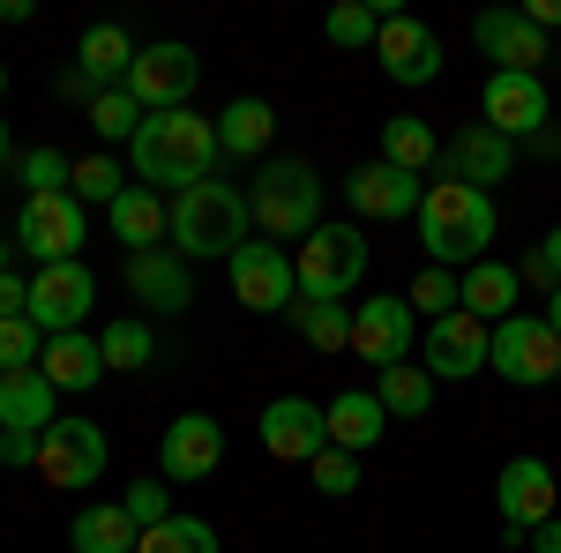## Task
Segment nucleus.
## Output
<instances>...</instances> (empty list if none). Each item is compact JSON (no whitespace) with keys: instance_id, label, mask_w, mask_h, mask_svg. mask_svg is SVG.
Instances as JSON below:
<instances>
[{"instance_id":"6e6552de","label":"nucleus","mask_w":561,"mask_h":553,"mask_svg":"<svg viewBox=\"0 0 561 553\" xmlns=\"http://www.w3.org/2000/svg\"><path fill=\"white\" fill-rule=\"evenodd\" d=\"M494 509H502V531H510V546H531V531L561 516V479L547 457H510L502 479H494Z\"/></svg>"},{"instance_id":"423d86ee","label":"nucleus","mask_w":561,"mask_h":553,"mask_svg":"<svg viewBox=\"0 0 561 553\" xmlns=\"http://www.w3.org/2000/svg\"><path fill=\"white\" fill-rule=\"evenodd\" d=\"M83 240H90V217L76 195H23V210H15V255L53 269V262H83Z\"/></svg>"},{"instance_id":"20e7f679","label":"nucleus","mask_w":561,"mask_h":553,"mask_svg":"<svg viewBox=\"0 0 561 553\" xmlns=\"http://www.w3.org/2000/svg\"><path fill=\"white\" fill-rule=\"evenodd\" d=\"M248 217L262 224V240H307L322 224V172L307 158H262L255 187H248Z\"/></svg>"},{"instance_id":"1a4fd4ad","label":"nucleus","mask_w":561,"mask_h":553,"mask_svg":"<svg viewBox=\"0 0 561 553\" xmlns=\"http://www.w3.org/2000/svg\"><path fill=\"white\" fill-rule=\"evenodd\" d=\"M486 367L502 375V382L517 389H547L561 375V337L547 314H510V322H494V352H486Z\"/></svg>"},{"instance_id":"2eb2a0df","label":"nucleus","mask_w":561,"mask_h":553,"mask_svg":"<svg viewBox=\"0 0 561 553\" xmlns=\"http://www.w3.org/2000/svg\"><path fill=\"white\" fill-rule=\"evenodd\" d=\"M90 307H98V277H90L83 262H53L31 277V322H38L45 337H68V330H83Z\"/></svg>"},{"instance_id":"6e6d98bb","label":"nucleus","mask_w":561,"mask_h":553,"mask_svg":"<svg viewBox=\"0 0 561 553\" xmlns=\"http://www.w3.org/2000/svg\"><path fill=\"white\" fill-rule=\"evenodd\" d=\"M554 382H561V375H554Z\"/></svg>"},{"instance_id":"393cba45","label":"nucleus","mask_w":561,"mask_h":553,"mask_svg":"<svg viewBox=\"0 0 561 553\" xmlns=\"http://www.w3.org/2000/svg\"><path fill=\"white\" fill-rule=\"evenodd\" d=\"M53 404H60V389L45 382L38 367H31V375H0V426H8V434H45V426L60 419Z\"/></svg>"},{"instance_id":"c9c22d12","label":"nucleus","mask_w":561,"mask_h":553,"mask_svg":"<svg viewBox=\"0 0 561 553\" xmlns=\"http://www.w3.org/2000/svg\"><path fill=\"white\" fill-rule=\"evenodd\" d=\"M412 314H427V322H442V314H457V307H465V277H457V269H420V277H412Z\"/></svg>"},{"instance_id":"79ce46f5","label":"nucleus","mask_w":561,"mask_h":553,"mask_svg":"<svg viewBox=\"0 0 561 553\" xmlns=\"http://www.w3.org/2000/svg\"><path fill=\"white\" fill-rule=\"evenodd\" d=\"M314 486H322V494H330V502H345V494H359V457H352V449H322V457H314Z\"/></svg>"},{"instance_id":"412c9836","label":"nucleus","mask_w":561,"mask_h":553,"mask_svg":"<svg viewBox=\"0 0 561 553\" xmlns=\"http://www.w3.org/2000/svg\"><path fill=\"white\" fill-rule=\"evenodd\" d=\"M345 203L359 217H420V203H427V180H412V172H397V165H382V158H375V165H359L345 180Z\"/></svg>"},{"instance_id":"9d476101","label":"nucleus","mask_w":561,"mask_h":553,"mask_svg":"<svg viewBox=\"0 0 561 553\" xmlns=\"http://www.w3.org/2000/svg\"><path fill=\"white\" fill-rule=\"evenodd\" d=\"M195 76H203V60H195V45H135V68H128V97L142 105V113H187V90H195Z\"/></svg>"},{"instance_id":"6ab92c4d","label":"nucleus","mask_w":561,"mask_h":553,"mask_svg":"<svg viewBox=\"0 0 561 553\" xmlns=\"http://www.w3.org/2000/svg\"><path fill=\"white\" fill-rule=\"evenodd\" d=\"M472 38L494 60V76H539L547 68V31H531L524 8H486L472 23Z\"/></svg>"},{"instance_id":"a211bd4d","label":"nucleus","mask_w":561,"mask_h":553,"mask_svg":"<svg viewBox=\"0 0 561 553\" xmlns=\"http://www.w3.org/2000/svg\"><path fill=\"white\" fill-rule=\"evenodd\" d=\"M322 449H330L322 404H307V396H270V404H262V457H277V464H314Z\"/></svg>"},{"instance_id":"4c0bfd02","label":"nucleus","mask_w":561,"mask_h":553,"mask_svg":"<svg viewBox=\"0 0 561 553\" xmlns=\"http://www.w3.org/2000/svg\"><path fill=\"white\" fill-rule=\"evenodd\" d=\"M142 120H150V113L135 105L128 90H98V97H90V128L105 135V142H135V128H142Z\"/></svg>"},{"instance_id":"de8ad7c7","label":"nucleus","mask_w":561,"mask_h":553,"mask_svg":"<svg viewBox=\"0 0 561 553\" xmlns=\"http://www.w3.org/2000/svg\"><path fill=\"white\" fill-rule=\"evenodd\" d=\"M524 23H531V31H561V0H531Z\"/></svg>"},{"instance_id":"ddd939ff","label":"nucleus","mask_w":561,"mask_h":553,"mask_svg":"<svg viewBox=\"0 0 561 553\" xmlns=\"http://www.w3.org/2000/svg\"><path fill=\"white\" fill-rule=\"evenodd\" d=\"M486 352H494V330L479 322V314H442V322H427V344H420V367H427L434 382H472V375H486Z\"/></svg>"},{"instance_id":"4468645a","label":"nucleus","mask_w":561,"mask_h":553,"mask_svg":"<svg viewBox=\"0 0 561 553\" xmlns=\"http://www.w3.org/2000/svg\"><path fill=\"white\" fill-rule=\"evenodd\" d=\"M510 172H517V142L494 135L486 120H465V128L442 142V180H457V187L494 195V180H510Z\"/></svg>"},{"instance_id":"b1692460","label":"nucleus","mask_w":561,"mask_h":553,"mask_svg":"<svg viewBox=\"0 0 561 553\" xmlns=\"http://www.w3.org/2000/svg\"><path fill=\"white\" fill-rule=\"evenodd\" d=\"M322 426H330V449H375L382 441V426H389V412H382V396L375 389H345V396H330L322 404Z\"/></svg>"},{"instance_id":"bb28decb","label":"nucleus","mask_w":561,"mask_h":553,"mask_svg":"<svg viewBox=\"0 0 561 553\" xmlns=\"http://www.w3.org/2000/svg\"><path fill=\"white\" fill-rule=\"evenodd\" d=\"M38 375H45L53 389H98V382H105V352H98V337H83V330H68V337H45Z\"/></svg>"},{"instance_id":"f8f14e48","label":"nucleus","mask_w":561,"mask_h":553,"mask_svg":"<svg viewBox=\"0 0 561 553\" xmlns=\"http://www.w3.org/2000/svg\"><path fill=\"white\" fill-rule=\"evenodd\" d=\"M412 344H420L412 299H352V359H367V367H404Z\"/></svg>"},{"instance_id":"09e8293b","label":"nucleus","mask_w":561,"mask_h":553,"mask_svg":"<svg viewBox=\"0 0 561 553\" xmlns=\"http://www.w3.org/2000/svg\"><path fill=\"white\" fill-rule=\"evenodd\" d=\"M531 553H561V516H547V523L531 531Z\"/></svg>"},{"instance_id":"ea45409f","label":"nucleus","mask_w":561,"mask_h":553,"mask_svg":"<svg viewBox=\"0 0 561 553\" xmlns=\"http://www.w3.org/2000/svg\"><path fill=\"white\" fill-rule=\"evenodd\" d=\"M322 38L330 45H375L382 38V15H375V8H367V0H345V8H330V23H322Z\"/></svg>"},{"instance_id":"72a5a7b5","label":"nucleus","mask_w":561,"mask_h":553,"mask_svg":"<svg viewBox=\"0 0 561 553\" xmlns=\"http://www.w3.org/2000/svg\"><path fill=\"white\" fill-rule=\"evenodd\" d=\"M382 412L389 419H427V404H434V375L420 367V359H404V367H382Z\"/></svg>"},{"instance_id":"5fc2aeb1","label":"nucleus","mask_w":561,"mask_h":553,"mask_svg":"<svg viewBox=\"0 0 561 553\" xmlns=\"http://www.w3.org/2000/svg\"><path fill=\"white\" fill-rule=\"evenodd\" d=\"M0 97H8V60H0Z\"/></svg>"},{"instance_id":"a19ab883","label":"nucleus","mask_w":561,"mask_h":553,"mask_svg":"<svg viewBox=\"0 0 561 553\" xmlns=\"http://www.w3.org/2000/svg\"><path fill=\"white\" fill-rule=\"evenodd\" d=\"M68 180H76V165H68V158H60V150H23V187H31V195H68Z\"/></svg>"},{"instance_id":"c85d7f7f","label":"nucleus","mask_w":561,"mask_h":553,"mask_svg":"<svg viewBox=\"0 0 561 553\" xmlns=\"http://www.w3.org/2000/svg\"><path fill=\"white\" fill-rule=\"evenodd\" d=\"M76 60H83V76L98 90H121V83H128V68H135V38L121 31V23H90L83 45H76Z\"/></svg>"},{"instance_id":"9b49d317","label":"nucleus","mask_w":561,"mask_h":553,"mask_svg":"<svg viewBox=\"0 0 561 553\" xmlns=\"http://www.w3.org/2000/svg\"><path fill=\"white\" fill-rule=\"evenodd\" d=\"M225 277H232V299L248 314H293V299H300V269H293L285 247H270V240H248L240 255L225 262Z\"/></svg>"},{"instance_id":"49530a36","label":"nucleus","mask_w":561,"mask_h":553,"mask_svg":"<svg viewBox=\"0 0 561 553\" xmlns=\"http://www.w3.org/2000/svg\"><path fill=\"white\" fill-rule=\"evenodd\" d=\"M517 277H524V285H531V292H554V269L539 262V247H531V255L517 262Z\"/></svg>"},{"instance_id":"58836bf2","label":"nucleus","mask_w":561,"mask_h":553,"mask_svg":"<svg viewBox=\"0 0 561 553\" xmlns=\"http://www.w3.org/2000/svg\"><path fill=\"white\" fill-rule=\"evenodd\" d=\"M45 359V330L23 314V322H0V375H31Z\"/></svg>"},{"instance_id":"a878e982","label":"nucleus","mask_w":561,"mask_h":553,"mask_svg":"<svg viewBox=\"0 0 561 553\" xmlns=\"http://www.w3.org/2000/svg\"><path fill=\"white\" fill-rule=\"evenodd\" d=\"M517 292H524L517 262H494V255H486V262H472V269H465V314H479L486 330L517 314Z\"/></svg>"},{"instance_id":"603ef678","label":"nucleus","mask_w":561,"mask_h":553,"mask_svg":"<svg viewBox=\"0 0 561 553\" xmlns=\"http://www.w3.org/2000/svg\"><path fill=\"white\" fill-rule=\"evenodd\" d=\"M547 322H554V337H561V285L547 292Z\"/></svg>"},{"instance_id":"7c9ffc66","label":"nucleus","mask_w":561,"mask_h":553,"mask_svg":"<svg viewBox=\"0 0 561 553\" xmlns=\"http://www.w3.org/2000/svg\"><path fill=\"white\" fill-rule=\"evenodd\" d=\"M270 128H277V113H270L262 97H232V105L217 113V150H232V158H262V150H270Z\"/></svg>"},{"instance_id":"f704fd0d","label":"nucleus","mask_w":561,"mask_h":553,"mask_svg":"<svg viewBox=\"0 0 561 553\" xmlns=\"http://www.w3.org/2000/svg\"><path fill=\"white\" fill-rule=\"evenodd\" d=\"M135 553H217V531L203 516H165V523H150L135 539Z\"/></svg>"},{"instance_id":"2f4dec72","label":"nucleus","mask_w":561,"mask_h":553,"mask_svg":"<svg viewBox=\"0 0 561 553\" xmlns=\"http://www.w3.org/2000/svg\"><path fill=\"white\" fill-rule=\"evenodd\" d=\"M98 352H105V375H113V367H121V375H142V367H158V330H150L142 314H121V322L98 330Z\"/></svg>"},{"instance_id":"39448f33","label":"nucleus","mask_w":561,"mask_h":553,"mask_svg":"<svg viewBox=\"0 0 561 553\" xmlns=\"http://www.w3.org/2000/svg\"><path fill=\"white\" fill-rule=\"evenodd\" d=\"M367 262H375V247H367V232L359 224H314L300 240V255H293V269H300V299H345L359 277H367Z\"/></svg>"},{"instance_id":"5701e85b","label":"nucleus","mask_w":561,"mask_h":553,"mask_svg":"<svg viewBox=\"0 0 561 553\" xmlns=\"http://www.w3.org/2000/svg\"><path fill=\"white\" fill-rule=\"evenodd\" d=\"M105 217H113V240H121L128 255H150V247L173 232V203H165L158 187H142V180H135V187H128V195H121Z\"/></svg>"},{"instance_id":"37998d69","label":"nucleus","mask_w":561,"mask_h":553,"mask_svg":"<svg viewBox=\"0 0 561 553\" xmlns=\"http://www.w3.org/2000/svg\"><path fill=\"white\" fill-rule=\"evenodd\" d=\"M121 509L135 516V531H150V523H165V516H173V494H165V479H135L128 494H121Z\"/></svg>"},{"instance_id":"dca6fc26","label":"nucleus","mask_w":561,"mask_h":553,"mask_svg":"<svg viewBox=\"0 0 561 553\" xmlns=\"http://www.w3.org/2000/svg\"><path fill=\"white\" fill-rule=\"evenodd\" d=\"M225 464V426L210 412H180L165 426V441H158V471H165V486H195V479H210Z\"/></svg>"},{"instance_id":"a18cd8bd","label":"nucleus","mask_w":561,"mask_h":553,"mask_svg":"<svg viewBox=\"0 0 561 553\" xmlns=\"http://www.w3.org/2000/svg\"><path fill=\"white\" fill-rule=\"evenodd\" d=\"M0 464H8V471H15V464L38 471V434H8V426H0Z\"/></svg>"},{"instance_id":"f03ea898","label":"nucleus","mask_w":561,"mask_h":553,"mask_svg":"<svg viewBox=\"0 0 561 553\" xmlns=\"http://www.w3.org/2000/svg\"><path fill=\"white\" fill-rule=\"evenodd\" d=\"M494 195H479V187H457V180H427V203H420V247H427L434 269H472L486 262V240H494Z\"/></svg>"},{"instance_id":"aec40b11","label":"nucleus","mask_w":561,"mask_h":553,"mask_svg":"<svg viewBox=\"0 0 561 553\" xmlns=\"http://www.w3.org/2000/svg\"><path fill=\"white\" fill-rule=\"evenodd\" d=\"M375 53H382V76H389V83H404V90H420V83L442 76V38H434L420 15H404V8L382 23Z\"/></svg>"},{"instance_id":"f3484780","label":"nucleus","mask_w":561,"mask_h":553,"mask_svg":"<svg viewBox=\"0 0 561 553\" xmlns=\"http://www.w3.org/2000/svg\"><path fill=\"white\" fill-rule=\"evenodd\" d=\"M479 105H486V128L510 135V142H531L539 128H554V97L539 76H486Z\"/></svg>"},{"instance_id":"f257e3e1","label":"nucleus","mask_w":561,"mask_h":553,"mask_svg":"<svg viewBox=\"0 0 561 553\" xmlns=\"http://www.w3.org/2000/svg\"><path fill=\"white\" fill-rule=\"evenodd\" d=\"M135 180L142 187H173V195H187V187H203V180H217V120H203V113H150L142 128H135Z\"/></svg>"},{"instance_id":"c756f323","label":"nucleus","mask_w":561,"mask_h":553,"mask_svg":"<svg viewBox=\"0 0 561 553\" xmlns=\"http://www.w3.org/2000/svg\"><path fill=\"white\" fill-rule=\"evenodd\" d=\"M382 165L412 172V180L442 165V142H434V128L420 120V113H389L382 120Z\"/></svg>"},{"instance_id":"e433bc0d","label":"nucleus","mask_w":561,"mask_h":553,"mask_svg":"<svg viewBox=\"0 0 561 553\" xmlns=\"http://www.w3.org/2000/svg\"><path fill=\"white\" fill-rule=\"evenodd\" d=\"M128 187H135V180L113 165V158H83V165H76V180H68V195H76L83 210H90V203H105V210H113Z\"/></svg>"},{"instance_id":"3c124183","label":"nucleus","mask_w":561,"mask_h":553,"mask_svg":"<svg viewBox=\"0 0 561 553\" xmlns=\"http://www.w3.org/2000/svg\"><path fill=\"white\" fill-rule=\"evenodd\" d=\"M531 150H539V158H561V128H539V135H531Z\"/></svg>"},{"instance_id":"7ed1b4c3","label":"nucleus","mask_w":561,"mask_h":553,"mask_svg":"<svg viewBox=\"0 0 561 553\" xmlns=\"http://www.w3.org/2000/svg\"><path fill=\"white\" fill-rule=\"evenodd\" d=\"M248 187H232V180H203V187H187L173 195V255L180 262H232L248 247Z\"/></svg>"},{"instance_id":"864d4df0","label":"nucleus","mask_w":561,"mask_h":553,"mask_svg":"<svg viewBox=\"0 0 561 553\" xmlns=\"http://www.w3.org/2000/svg\"><path fill=\"white\" fill-rule=\"evenodd\" d=\"M0 165H8V120H0Z\"/></svg>"},{"instance_id":"4be33fe9","label":"nucleus","mask_w":561,"mask_h":553,"mask_svg":"<svg viewBox=\"0 0 561 553\" xmlns=\"http://www.w3.org/2000/svg\"><path fill=\"white\" fill-rule=\"evenodd\" d=\"M128 292L150 307V314H187V299H195V277H187V262L173 247H150V255H128Z\"/></svg>"},{"instance_id":"0eeeda50","label":"nucleus","mask_w":561,"mask_h":553,"mask_svg":"<svg viewBox=\"0 0 561 553\" xmlns=\"http://www.w3.org/2000/svg\"><path fill=\"white\" fill-rule=\"evenodd\" d=\"M105 426L98 419H53L38 434V479L45 486H60V494H90L98 479H105Z\"/></svg>"},{"instance_id":"473e14b6","label":"nucleus","mask_w":561,"mask_h":553,"mask_svg":"<svg viewBox=\"0 0 561 553\" xmlns=\"http://www.w3.org/2000/svg\"><path fill=\"white\" fill-rule=\"evenodd\" d=\"M293 330L314 352H352V299H293Z\"/></svg>"},{"instance_id":"c03bdc74","label":"nucleus","mask_w":561,"mask_h":553,"mask_svg":"<svg viewBox=\"0 0 561 553\" xmlns=\"http://www.w3.org/2000/svg\"><path fill=\"white\" fill-rule=\"evenodd\" d=\"M23 314H31V285L15 269H0V322H23Z\"/></svg>"},{"instance_id":"cd10ccee","label":"nucleus","mask_w":561,"mask_h":553,"mask_svg":"<svg viewBox=\"0 0 561 553\" xmlns=\"http://www.w3.org/2000/svg\"><path fill=\"white\" fill-rule=\"evenodd\" d=\"M135 516L121 509V502H83V516L68 523V546L76 553H135Z\"/></svg>"},{"instance_id":"8fccbe9b","label":"nucleus","mask_w":561,"mask_h":553,"mask_svg":"<svg viewBox=\"0 0 561 553\" xmlns=\"http://www.w3.org/2000/svg\"><path fill=\"white\" fill-rule=\"evenodd\" d=\"M539 262L554 269V285H561V224H554V232H547V240H539Z\"/></svg>"}]
</instances>
